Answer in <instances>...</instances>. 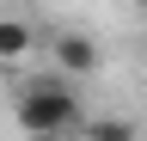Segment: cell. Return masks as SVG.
<instances>
[{
    "label": "cell",
    "instance_id": "2",
    "mask_svg": "<svg viewBox=\"0 0 147 141\" xmlns=\"http://www.w3.org/2000/svg\"><path fill=\"white\" fill-rule=\"evenodd\" d=\"M49 55H55V67H61V74H74V80H80V74H98V43H92L86 37V31H61V37H55L49 43Z\"/></svg>",
    "mask_w": 147,
    "mask_h": 141
},
{
    "label": "cell",
    "instance_id": "6",
    "mask_svg": "<svg viewBox=\"0 0 147 141\" xmlns=\"http://www.w3.org/2000/svg\"><path fill=\"white\" fill-rule=\"evenodd\" d=\"M141 6H147V0H141Z\"/></svg>",
    "mask_w": 147,
    "mask_h": 141
},
{
    "label": "cell",
    "instance_id": "3",
    "mask_svg": "<svg viewBox=\"0 0 147 141\" xmlns=\"http://www.w3.org/2000/svg\"><path fill=\"white\" fill-rule=\"evenodd\" d=\"M80 135H86V141H141V129H135V123H123V117H92Z\"/></svg>",
    "mask_w": 147,
    "mask_h": 141
},
{
    "label": "cell",
    "instance_id": "1",
    "mask_svg": "<svg viewBox=\"0 0 147 141\" xmlns=\"http://www.w3.org/2000/svg\"><path fill=\"white\" fill-rule=\"evenodd\" d=\"M18 129L25 135H67L74 123H80V98H74L67 80H37L18 92Z\"/></svg>",
    "mask_w": 147,
    "mask_h": 141
},
{
    "label": "cell",
    "instance_id": "4",
    "mask_svg": "<svg viewBox=\"0 0 147 141\" xmlns=\"http://www.w3.org/2000/svg\"><path fill=\"white\" fill-rule=\"evenodd\" d=\"M31 49V25H18V19H0V61H18Z\"/></svg>",
    "mask_w": 147,
    "mask_h": 141
},
{
    "label": "cell",
    "instance_id": "5",
    "mask_svg": "<svg viewBox=\"0 0 147 141\" xmlns=\"http://www.w3.org/2000/svg\"><path fill=\"white\" fill-rule=\"evenodd\" d=\"M25 141H67V135H25Z\"/></svg>",
    "mask_w": 147,
    "mask_h": 141
}]
</instances>
